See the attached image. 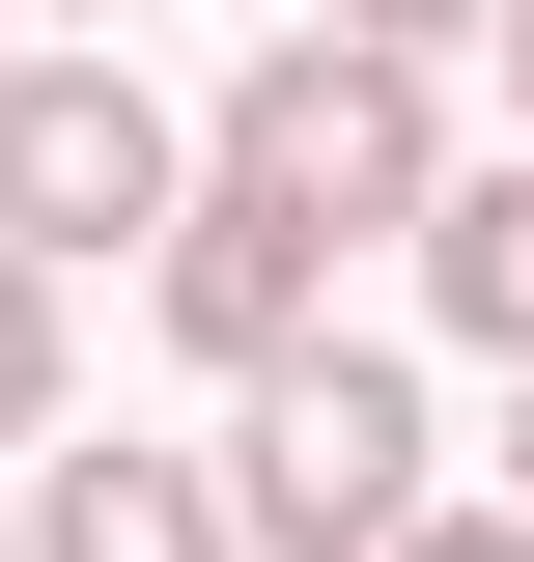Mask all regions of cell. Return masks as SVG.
Instances as JSON below:
<instances>
[{
  "mask_svg": "<svg viewBox=\"0 0 534 562\" xmlns=\"http://www.w3.org/2000/svg\"><path fill=\"white\" fill-rule=\"evenodd\" d=\"M225 198L281 225H450V113H422V29H281V57H225Z\"/></svg>",
  "mask_w": 534,
  "mask_h": 562,
  "instance_id": "1",
  "label": "cell"
},
{
  "mask_svg": "<svg viewBox=\"0 0 534 562\" xmlns=\"http://www.w3.org/2000/svg\"><path fill=\"white\" fill-rule=\"evenodd\" d=\"M0 113H29V29H0Z\"/></svg>",
  "mask_w": 534,
  "mask_h": 562,
  "instance_id": "9",
  "label": "cell"
},
{
  "mask_svg": "<svg viewBox=\"0 0 534 562\" xmlns=\"http://www.w3.org/2000/svg\"><path fill=\"white\" fill-rule=\"evenodd\" d=\"M29 562H254V506H225L198 450H57V479H29Z\"/></svg>",
  "mask_w": 534,
  "mask_h": 562,
  "instance_id": "5",
  "label": "cell"
},
{
  "mask_svg": "<svg viewBox=\"0 0 534 562\" xmlns=\"http://www.w3.org/2000/svg\"><path fill=\"white\" fill-rule=\"evenodd\" d=\"M225 169L169 140V85H113V57H29V113H0V254L29 281H85V254H141L169 281V225H198Z\"/></svg>",
  "mask_w": 534,
  "mask_h": 562,
  "instance_id": "3",
  "label": "cell"
},
{
  "mask_svg": "<svg viewBox=\"0 0 534 562\" xmlns=\"http://www.w3.org/2000/svg\"><path fill=\"white\" fill-rule=\"evenodd\" d=\"M507 506H534V394H507Z\"/></svg>",
  "mask_w": 534,
  "mask_h": 562,
  "instance_id": "8",
  "label": "cell"
},
{
  "mask_svg": "<svg viewBox=\"0 0 534 562\" xmlns=\"http://www.w3.org/2000/svg\"><path fill=\"white\" fill-rule=\"evenodd\" d=\"M29 422H57V281L0 254V450H29Z\"/></svg>",
  "mask_w": 534,
  "mask_h": 562,
  "instance_id": "6",
  "label": "cell"
},
{
  "mask_svg": "<svg viewBox=\"0 0 534 562\" xmlns=\"http://www.w3.org/2000/svg\"><path fill=\"white\" fill-rule=\"evenodd\" d=\"M225 506H254V562H422L450 506H422V366H281L254 422H225Z\"/></svg>",
  "mask_w": 534,
  "mask_h": 562,
  "instance_id": "2",
  "label": "cell"
},
{
  "mask_svg": "<svg viewBox=\"0 0 534 562\" xmlns=\"http://www.w3.org/2000/svg\"><path fill=\"white\" fill-rule=\"evenodd\" d=\"M507 113H534V29H507Z\"/></svg>",
  "mask_w": 534,
  "mask_h": 562,
  "instance_id": "10",
  "label": "cell"
},
{
  "mask_svg": "<svg viewBox=\"0 0 534 562\" xmlns=\"http://www.w3.org/2000/svg\"><path fill=\"white\" fill-rule=\"evenodd\" d=\"M0 562H29V506H0Z\"/></svg>",
  "mask_w": 534,
  "mask_h": 562,
  "instance_id": "11",
  "label": "cell"
},
{
  "mask_svg": "<svg viewBox=\"0 0 534 562\" xmlns=\"http://www.w3.org/2000/svg\"><path fill=\"white\" fill-rule=\"evenodd\" d=\"M169 338H198L225 394L337 366V225H281V198H198V225H169Z\"/></svg>",
  "mask_w": 534,
  "mask_h": 562,
  "instance_id": "4",
  "label": "cell"
},
{
  "mask_svg": "<svg viewBox=\"0 0 534 562\" xmlns=\"http://www.w3.org/2000/svg\"><path fill=\"white\" fill-rule=\"evenodd\" d=\"M422 562H534V506H450V535H422Z\"/></svg>",
  "mask_w": 534,
  "mask_h": 562,
  "instance_id": "7",
  "label": "cell"
}]
</instances>
